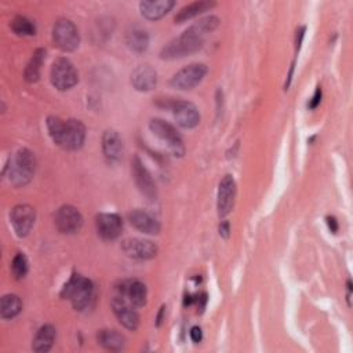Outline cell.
Here are the masks:
<instances>
[{
  "mask_svg": "<svg viewBox=\"0 0 353 353\" xmlns=\"http://www.w3.org/2000/svg\"><path fill=\"white\" fill-rule=\"evenodd\" d=\"M218 25H219L218 17L210 15V17L201 18L199 22L188 28L181 36L167 43L160 51V58L178 59L200 51L204 46L205 34L214 32L218 28Z\"/></svg>",
  "mask_w": 353,
  "mask_h": 353,
  "instance_id": "cell-1",
  "label": "cell"
},
{
  "mask_svg": "<svg viewBox=\"0 0 353 353\" xmlns=\"http://www.w3.org/2000/svg\"><path fill=\"white\" fill-rule=\"evenodd\" d=\"M47 130L54 143L66 150H77L85 139V127L80 120H62L57 116L47 119Z\"/></svg>",
  "mask_w": 353,
  "mask_h": 353,
  "instance_id": "cell-2",
  "label": "cell"
},
{
  "mask_svg": "<svg viewBox=\"0 0 353 353\" xmlns=\"http://www.w3.org/2000/svg\"><path fill=\"white\" fill-rule=\"evenodd\" d=\"M61 296L69 299L76 310H84L94 296L92 281L81 274H73L63 285Z\"/></svg>",
  "mask_w": 353,
  "mask_h": 353,
  "instance_id": "cell-3",
  "label": "cell"
},
{
  "mask_svg": "<svg viewBox=\"0 0 353 353\" xmlns=\"http://www.w3.org/2000/svg\"><path fill=\"white\" fill-rule=\"evenodd\" d=\"M8 179L15 188H21L28 185L36 170V157L29 149H19L10 161Z\"/></svg>",
  "mask_w": 353,
  "mask_h": 353,
  "instance_id": "cell-4",
  "label": "cell"
},
{
  "mask_svg": "<svg viewBox=\"0 0 353 353\" xmlns=\"http://www.w3.org/2000/svg\"><path fill=\"white\" fill-rule=\"evenodd\" d=\"M149 128L157 138L167 143L168 149L174 156L182 157L185 154V145L182 137L172 124L164 121L163 119H152L149 123Z\"/></svg>",
  "mask_w": 353,
  "mask_h": 353,
  "instance_id": "cell-5",
  "label": "cell"
},
{
  "mask_svg": "<svg viewBox=\"0 0 353 353\" xmlns=\"http://www.w3.org/2000/svg\"><path fill=\"white\" fill-rule=\"evenodd\" d=\"M52 41L65 52L74 51L80 43V34L76 25L66 18L58 19L52 28Z\"/></svg>",
  "mask_w": 353,
  "mask_h": 353,
  "instance_id": "cell-6",
  "label": "cell"
},
{
  "mask_svg": "<svg viewBox=\"0 0 353 353\" xmlns=\"http://www.w3.org/2000/svg\"><path fill=\"white\" fill-rule=\"evenodd\" d=\"M50 79L55 88L59 91H66L77 84L79 73L69 59L58 58L51 66Z\"/></svg>",
  "mask_w": 353,
  "mask_h": 353,
  "instance_id": "cell-7",
  "label": "cell"
},
{
  "mask_svg": "<svg viewBox=\"0 0 353 353\" xmlns=\"http://www.w3.org/2000/svg\"><path fill=\"white\" fill-rule=\"evenodd\" d=\"M164 108H168L174 113V119L178 125L183 128H194L200 123V113L194 103L183 99H171L164 102Z\"/></svg>",
  "mask_w": 353,
  "mask_h": 353,
  "instance_id": "cell-8",
  "label": "cell"
},
{
  "mask_svg": "<svg viewBox=\"0 0 353 353\" xmlns=\"http://www.w3.org/2000/svg\"><path fill=\"white\" fill-rule=\"evenodd\" d=\"M207 74V66L204 63H190L178 70L171 77V85L178 90H192L201 83Z\"/></svg>",
  "mask_w": 353,
  "mask_h": 353,
  "instance_id": "cell-9",
  "label": "cell"
},
{
  "mask_svg": "<svg viewBox=\"0 0 353 353\" xmlns=\"http://www.w3.org/2000/svg\"><path fill=\"white\" fill-rule=\"evenodd\" d=\"M54 223H55L58 232H61L63 234H74L83 228L84 219L76 207L62 205L55 212Z\"/></svg>",
  "mask_w": 353,
  "mask_h": 353,
  "instance_id": "cell-10",
  "label": "cell"
},
{
  "mask_svg": "<svg viewBox=\"0 0 353 353\" xmlns=\"http://www.w3.org/2000/svg\"><path fill=\"white\" fill-rule=\"evenodd\" d=\"M36 219V211L29 204H18L10 212V221L14 232L19 237H25L30 233Z\"/></svg>",
  "mask_w": 353,
  "mask_h": 353,
  "instance_id": "cell-11",
  "label": "cell"
},
{
  "mask_svg": "<svg viewBox=\"0 0 353 353\" xmlns=\"http://www.w3.org/2000/svg\"><path fill=\"white\" fill-rule=\"evenodd\" d=\"M131 171L132 176L135 181V185L138 186L139 192L146 196L149 200H156L157 190H156V183L148 171V168L143 165L141 159L138 156H134L131 161Z\"/></svg>",
  "mask_w": 353,
  "mask_h": 353,
  "instance_id": "cell-12",
  "label": "cell"
},
{
  "mask_svg": "<svg viewBox=\"0 0 353 353\" xmlns=\"http://www.w3.org/2000/svg\"><path fill=\"white\" fill-rule=\"evenodd\" d=\"M236 199V182L232 175H225L218 186V197H216V210L219 216H226L233 205Z\"/></svg>",
  "mask_w": 353,
  "mask_h": 353,
  "instance_id": "cell-13",
  "label": "cell"
},
{
  "mask_svg": "<svg viewBox=\"0 0 353 353\" xmlns=\"http://www.w3.org/2000/svg\"><path fill=\"white\" fill-rule=\"evenodd\" d=\"M112 309L120 324H123L127 330L135 331L139 325V314L134 309V305H131L127 299L123 296H116L112 301Z\"/></svg>",
  "mask_w": 353,
  "mask_h": 353,
  "instance_id": "cell-14",
  "label": "cell"
},
{
  "mask_svg": "<svg viewBox=\"0 0 353 353\" xmlns=\"http://www.w3.org/2000/svg\"><path fill=\"white\" fill-rule=\"evenodd\" d=\"M121 250L130 258L152 259L157 255V245L145 239H127L121 243Z\"/></svg>",
  "mask_w": 353,
  "mask_h": 353,
  "instance_id": "cell-15",
  "label": "cell"
},
{
  "mask_svg": "<svg viewBox=\"0 0 353 353\" xmlns=\"http://www.w3.org/2000/svg\"><path fill=\"white\" fill-rule=\"evenodd\" d=\"M95 226L98 234L103 240H116L123 230V221L117 214L102 212L95 218Z\"/></svg>",
  "mask_w": 353,
  "mask_h": 353,
  "instance_id": "cell-16",
  "label": "cell"
},
{
  "mask_svg": "<svg viewBox=\"0 0 353 353\" xmlns=\"http://www.w3.org/2000/svg\"><path fill=\"white\" fill-rule=\"evenodd\" d=\"M120 296L127 299L135 307H142L148 301L146 285L139 280H125L117 287Z\"/></svg>",
  "mask_w": 353,
  "mask_h": 353,
  "instance_id": "cell-17",
  "label": "cell"
},
{
  "mask_svg": "<svg viewBox=\"0 0 353 353\" xmlns=\"http://www.w3.org/2000/svg\"><path fill=\"white\" fill-rule=\"evenodd\" d=\"M102 152L108 163L113 164L120 161L123 156V142L117 131L106 130L102 135Z\"/></svg>",
  "mask_w": 353,
  "mask_h": 353,
  "instance_id": "cell-18",
  "label": "cell"
},
{
  "mask_svg": "<svg viewBox=\"0 0 353 353\" xmlns=\"http://www.w3.org/2000/svg\"><path fill=\"white\" fill-rule=\"evenodd\" d=\"M130 223L142 233L157 234L160 232V222L143 210H134L128 214Z\"/></svg>",
  "mask_w": 353,
  "mask_h": 353,
  "instance_id": "cell-19",
  "label": "cell"
},
{
  "mask_svg": "<svg viewBox=\"0 0 353 353\" xmlns=\"http://www.w3.org/2000/svg\"><path fill=\"white\" fill-rule=\"evenodd\" d=\"M157 73L149 65L138 66L131 74V84L138 91H150L156 87Z\"/></svg>",
  "mask_w": 353,
  "mask_h": 353,
  "instance_id": "cell-20",
  "label": "cell"
},
{
  "mask_svg": "<svg viewBox=\"0 0 353 353\" xmlns=\"http://www.w3.org/2000/svg\"><path fill=\"white\" fill-rule=\"evenodd\" d=\"M174 6L172 0H145L139 3V10L146 19L156 21L163 18Z\"/></svg>",
  "mask_w": 353,
  "mask_h": 353,
  "instance_id": "cell-21",
  "label": "cell"
},
{
  "mask_svg": "<svg viewBox=\"0 0 353 353\" xmlns=\"http://www.w3.org/2000/svg\"><path fill=\"white\" fill-rule=\"evenodd\" d=\"M55 336H57V330L51 324H46L40 327L33 338L32 349L37 353L48 352L55 342Z\"/></svg>",
  "mask_w": 353,
  "mask_h": 353,
  "instance_id": "cell-22",
  "label": "cell"
},
{
  "mask_svg": "<svg viewBox=\"0 0 353 353\" xmlns=\"http://www.w3.org/2000/svg\"><path fill=\"white\" fill-rule=\"evenodd\" d=\"M214 6H215V3L214 1H208V0H201V1L190 3V4L185 6V7H182L176 12L174 21L176 23H183V22H186V21H189V19H192V18L200 15V14H203L204 11H208Z\"/></svg>",
  "mask_w": 353,
  "mask_h": 353,
  "instance_id": "cell-23",
  "label": "cell"
},
{
  "mask_svg": "<svg viewBox=\"0 0 353 353\" xmlns=\"http://www.w3.org/2000/svg\"><path fill=\"white\" fill-rule=\"evenodd\" d=\"M125 44L134 52H143L149 47V34L141 28H132L125 34Z\"/></svg>",
  "mask_w": 353,
  "mask_h": 353,
  "instance_id": "cell-24",
  "label": "cell"
},
{
  "mask_svg": "<svg viewBox=\"0 0 353 353\" xmlns=\"http://www.w3.org/2000/svg\"><path fill=\"white\" fill-rule=\"evenodd\" d=\"M97 338L99 345L108 350H121L125 345V338L116 330H101Z\"/></svg>",
  "mask_w": 353,
  "mask_h": 353,
  "instance_id": "cell-25",
  "label": "cell"
},
{
  "mask_svg": "<svg viewBox=\"0 0 353 353\" xmlns=\"http://www.w3.org/2000/svg\"><path fill=\"white\" fill-rule=\"evenodd\" d=\"M44 58H46V50L44 48H37L30 61L28 62L26 68H25V72H23V77L28 83H34L39 80L40 77V69H41V65L44 62Z\"/></svg>",
  "mask_w": 353,
  "mask_h": 353,
  "instance_id": "cell-26",
  "label": "cell"
},
{
  "mask_svg": "<svg viewBox=\"0 0 353 353\" xmlns=\"http://www.w3.org/2000/svg\"><path fill=\"white\" fill-rule=\"evenodd\" d=\"M22 310V301L15 294H7L0 302V314L4 320H11L17 317Z\"/></svg>",
  "mask_w": 353,
  "mask_h": 353,
  "instance_id": "cell-27",
  "label": "cell"
},
{
  "mask_svg": "<svg viewBox=\"0 0 353 353\" xmlns=\"http://www.w3.org/2000/svg\"><path fill=\"white\" fill-rule=\"evenodd\" d=\"M11 29L18 36H33V34H36L34 23L29 18H26L23 15H17L12 19Z\"/></svg>",
  "mask_w": 353,
  "mask_h": 353,
  "instance_id": "cell-28",
  "label": "cell"
},
{
  "mask_svg": "<svg viewBox=\"0 0 353 353\" xmlns=\"http://www.w3.org/2000/svg\"><path fill=\"white\" fill-rule=\"evenodd\" d=\"M29 270V263H28V259L26 256L22 254V252H18L14 258H12V262H11V272H12V276L17 279V280H21L26 276Z\"/></svg>",
  "mask_w": 353,
  "mask_h": 353,
  "instance_id": "cell-29",
  "label": "cell"
},
{
  "mask_svg": "<svg viewBox=\"0 0 353 353\" xmlns=\"http://www.w3.org/2000/svg\"><path fill=\"white\" fill-rule=\"evenodd\" d=\"M321 95H323L321 88L317 87L316 91H314V94H313V97L309 99L307 108H309V109H316V108L320 105V102H321Z\"/></svg>",
  "mask_w": 353,
  "mask_h": 353,
  "instance_id": "cell-30",
  "label": "cell"
},
{
  "mask_svg": "<svg viewBox=\"0 0 353 353\" xmlns=\"http://www.w3.org/2000/svg\"><path fill=\"white\" fill-rule=\"evenodd\" d=\"M189 335H190V339H192L194 343H199V342H201V339H203V331H201V328H200L199 325L192 327L190 331H189Z\"/></svg>",
  "mask_w": 353,
  "mask_h": 353,
  "instance_id": "cell-31",
  "label": "cell"
},
{
  "mask_svg": "<svg viewBox=\"0 0 353 353\" xmlns=\"http://www.w3.org/2000/svg\"><path fill=\"white\" fill-rule=\"evenodd\" d=\"M219 234L223 237V239H228L230 236V225L228 221H223L221 222L219 225Z\"/></svg>",
  "mask_w": 353,
  "mask_h": 353,
  "instance_id": "cell-32",
  "label": "cell"
},
{
  "mask_svg": "<svg viewBox=\"0 0 353 353\" xmlns=\"http://www.w3.org/2000/svg\"><path fill=\"white\" fill-rule=\"evenodd\" d=\"M327 225H328V229L332 232V233H336L338 232V221L335 216H327Z\"/></svg>",
  "mask_w": 353,
  "mask_h": 353,
  "instance_id": "cell-33",
  "label": "cell"
}]
</instances>
